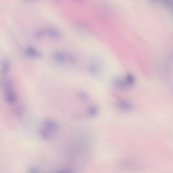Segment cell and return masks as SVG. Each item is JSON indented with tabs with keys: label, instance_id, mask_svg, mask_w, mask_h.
Here are the masks:
<instances>
[{
	"label": "cell",
	"instance_id": "1",
	"mask_svg": "<svg viewBox=\"0 0 173 173\" xmlns=\"http://www.w3.org/2000/svg\"><path fill=\"white\" fill-rule=\"evenodd\" d=\"M0 87L4 90L6 101L10 104H15L17 101V98L12 81L7 79L1 80H0Z\"/></svg>",
	"mask_w": 173,
	"mask_h": 173
},
{
	"label": "cell",
	"instance_id": "2",
	"mask_svg": "<svg viewBox=\"0 0 173 173\" xmlns=\"http://www.w3.org/2000/svg\"><path fill=\"white\" fill-rule=\"evenodd\" d=\"M43 127L50 132L51 134H53L57 132L59 126L56 121L51 119H48L44 121Z\"/></svg>",
	"mask_w": 173,
	"mask_h": 173
},
{
	"label": "cell",
	"instance_id": "3",
	"mask_svg": "<svg viewBox=\"0 0 173 173\" xmlns=\"http://www.w3.org/2000/svg\"><path fill=\"white\" fill-rule=\"evenodd\" d=\"M117 107L119 110L124 112L130 111L133 107L132 103L127 100H121L117 103Z\"/></svg>",
	"mask_w": 173,
	"mask_h": 173
},
{
	"label": "cell",
	"instance_id": "4",
	"mask_svg": "<svg viewBox=\"0 0 173 173\" xmlns=\"http://www.w3.org/2000/svg\"><path fill=\"white\" fill-rule=\"evenodd\" d=\"M113 83L115 87L120 89H125L128 87L124 80H123L120 78H115L113 80Z\"/></svg>",
	"mask_w": 173,
	"mask_h": 173
},
{
	"label": "cell",
	"instance_id": "5",
	"mask_svg": "<svg viewBox=\"0 0 173 173\" xmlns=\"http://www.w3.org/2000/svg\"><path fill=\"white\" fill-rule=\"evenodd\" d=\"M99 113V109L95 105H93L87 108V113L90 117H95Z\"/></svg>",
	"mask_w": 173,
	"mask_h": 173
},
{
	"label": "cell",
	"instance_id": "6",
	"mask_svg": "<svg viewBox=\"0 0 173 173\" xmlns=\"http://www.w3.org/2000/svg\"><path fill=\"white\" fill-rule=\"evenodd\" d=\"M10 68V63L8 60H5L3 61L2 64L1 73L2 75H6L8 73Z\"/></svg>",
	"mask_w": 173,
	"mask_h": 173
},
{
	"label": "cell",
	"instance_id": "7",
	"mask_svg": "<svg viewBox=\"0 0 173 173\" xmlns=\"http://www.w3.org/2000/svg\"><path fill=\"white\" fill-rule=\"evenodd\" d=\"M124 80L126 84L127 85V86L133 85L136 82L135 77L132 74L130 73H128L126 75Z\"/></svg>",
	"mask_w": 173,
	"mask_h": 173
},
{
	"label": "cell",
	"instance_id": "8",
	"mask_svg": "<svg viewBox=\"0 0 173 173\" xmlns=\"http://www.w3.org/2000/svg\"><path fill=\"white\" fill-rule=\"evenodd\" d=\"M39 134L40 136L41 137V138H42L44 140H49L52 134L50 132L46 130L44 127H43L42 129L40 130Z\"/></svg>",
	"mask_w": 173,
	"mask_h": 173
},
{
	"label": "cell",
	"instance_id": "9",
	"mask_svg": "<svg viewBox=\"0 0 173 173\" xmlns=\"http://www.w3.org/2000/svg\"><path fill=\"white\" fill-rule=\"evenodd\" d=\"M26 54L31 57H39L41 56V54L33 48H28L26 50Z\"/></svg>",
	"mask_w": 173,
	"mask_h": 173
},
{
	"label": "cell",
	"instance_id": "10",
	"mask_svg": "<svg viewBox=\"0 0 173 173\" xmlns=\"http://www.w3.org/2000/svg\"><path fill=\"white\" fill-rule=\"evenodd\" d=\"M78 97L82 99V100H84V101H87L89 99V97L87 95L86 93L83 92V91H79L78 93Z\"/></svg>",
	"mask_w": 173,
	"mask_h": 173
},
{
	"label": "cell",
	"instance_id": "11",
	"mask_svg": "<svg viewBox=\"0 0 173 173\" xmlns=\"http://www.w3.org/2000/svg\"><path fill=\"white\" fill-rule=\"evenodd\" d=\"M98 71V69L96 67H94V66L91 67L90 69H89V72L93 75H97L98 73L99 72Z\"/></svg>",
	"mask_w": 173,
	"mask_h": 173
},
{
	"label": "cell",
	"instance_id": "12",
	"mask_svg": "<svg viewBox=\"0 0 173 173\" xmlns=\"http://www.w3.org/2000/svg\"><path fill=\"white\" fill-rule=\"evenodd\" d=\"M29 172L31 173H36L39 172V170L38 169L36 168H31L29 169Z\"/></svg>",
	"mask_w": 173,
	"mask_h": 173
},
{
	"label": "cell",
	"instance_id": "13",
	"mask_svg": "<svg viewBox=\"0 0 173 173\" xmlns=\"http://www.w3.org/2000/svg\"><path fill=\"white\" fill-rule=\"evenodd\" d=\"M165 4L166 5L169 6L170 5L172 4V0H162Z\"/></svg>",
	"mask_w": 173,
	"mask_h": 173
},
{
	"label": "cell",
	"instance_id": "14",
	"mask_svg": "<svg viewBox=\"0 0 173 173\" xmlns=\"http://www.w3.org/2000/svg\"><path fill=\"white\" fill-rule=\"evenodd\" d=\"M30 1H35V0H30Z\"/></svg>",
	"mask_w": 173,
	"mask_h": 173
}]
</instances>
